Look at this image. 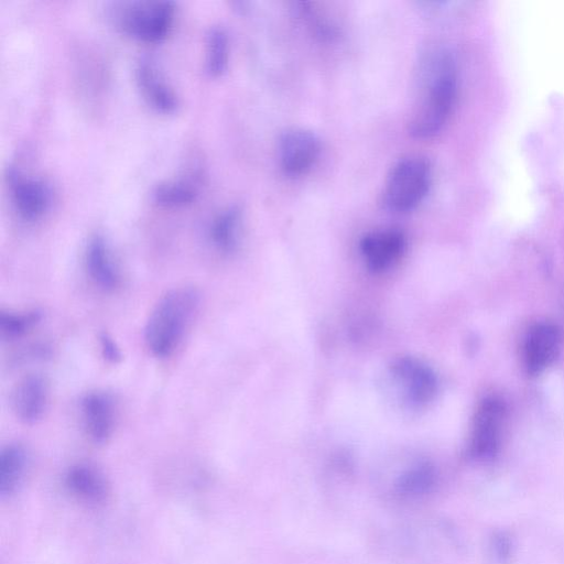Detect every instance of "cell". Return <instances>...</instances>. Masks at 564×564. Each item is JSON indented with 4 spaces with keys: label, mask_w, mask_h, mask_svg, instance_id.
Segmentation results:
<instances>
[{
    "label": "cell",
    "mask_w": 564,
    "mask_h": 564,
    "mask_svg": "<svg viewBox=\"0 0 564 564\" xmlns=\"http://www.w3.org/2000/svg\"><path fill=\"white\" fill-rule=\"evenodd\" d=\"M422 91L409 123L411 134L430 138L446 123L457 93V68L453 55L434 52L424 62Z\"/></svg>",
    "instance_id": "1"
},
{
    "label": "cell",
    "mask_w": 564,
    "mask_h": 564,
    "mask_svg": "<svg viewBox=\"0 0 564 564\" xmlns=\"http://www.w3.org/2000/svg\"><path fill=\"white\" fill-rule=\"evenodd\" d=\"M199 292L193 286L167 291L155 304L144 327V341L158 358L171 356L182 343L199 305Z\"/></svg>",
    "instance_id": "2"
},
{
    "label": "cell",
    "mask_w": 564,
    "mask_h": 564,
    "mask_svg": "<svg viewBox=\"0 0 564 564\" xmlns=\"http://www.w3.org/2000/svg\"><path fill=\"white\" fill-rule=\"evenodd\" d=\"M431 181L427 161L417 155L401 159L391 169L384 187V202L394 212L413 209L426 195Z\"/></svg>",
    "instance_id": "3"
},
{
    "label": "cell",
    "mask_w": 564,
    "mask_h": 564,
    "mask_svg": "<svg viewBox=\"0 0 564 564\" xmlns=\"http://www.w3.org/2000/svg\"><path fill=\"white\" fill-rule=\"evenodd\" d=\"M507 412L503 401L488 397L479 404L473 422L469 452L475 458L492 457L500 446Z\"/></svg>",
    "instance_id": "4"
},
{
    "label": "cell",
    "mask_w": 564,
    "mask_h": 564,
    "mask_svg": "<svg viewBox=\"0 0 564 564\" xmlns=\"http://www.w3.org/2000/svg\"><path fill=\"white\" fill-rule=\"evenodd\" d=\"M174 6L170 1L135 3L123 9L120 24L129 34L147 42L163 39L173 22Z\"/></svg>",
    "instance_id": "5"
},
{
    "label": "cell",
    "mask_w": 564,
    "mask_h": 564,
    "mask_svg": "<svg viewBox=\"0 0 564 564\" xmlns=\"http://www.w3.org/2000/svg\"><path fill=\"white\" fill-rule=\"evenodd\" d=\"M278 152L282 170L290 175H300L317 160L319 141L312 131L292 128L280 137Z\"/></svg>",
    "instance_id": "6"
},
{
    "label": "cell",
    "mask_w": 564,
    "mask_h": 564,
    "mask_svg": "<svg viewBox=\"0 0 564 564\" xmlns=\"http://www.w3.org/2000/svg\"><path fill=\"white\" fill-rule=\"evenodd\" d=\"M561 344L562 334L556 325L547 322L534 325L523 346L525 371L531 376L544 371L556 359Z\"/></svg>",
    "instance_id": "7"
},
{
    "label": "cell",
    "mask_w": 564,
    "mask_h": 564,
    "mask_svg": "<svg viewBox=\"0 0 564 564\" xmlns=\"http://www.w3.org/2000/svg\"><path fill=\"white\" fill-rule=\"evenodd\" d=\"M392 373L401 383L405 398L413 405L430 402L437 391L434 372L421 361L413 358H400L392 364Z\"/></svg>",
    "instance_id": "8"
},
{
    "label": "cell",
    "mask_w": 564,
    "mask_h": 564,
    "mask_svg": "<svg viewBox=\"0 0 564 564\" xmlns=\"http://www.w3.org/2000/svg\"><path fill=\"white\" fill-rule=\"evenodd\" d=\"M48 381L41 373H28L14 386L11 405L15 416L24 423H34L45 412L48 402Z\"/></svg>",
    "instance_id": "9"
},
{
    "label": "cell",
    "mask_w": 564,
    "mask_h": 564,
    "mask_svg": "<svg viewBox=\"0 0 564 564\" xmlns=\"http://www.w3.org/2000/svg\"><path fill=\"white\" fill-rule=\"evenodd\" d=\"M359 248L367 267L373 272H382L401 257L405 239L397 229L378 230L365 235Z\"/></svg>",
    "instance_id": "10"
},
{
    "label": "cell",
    "mask_w": 564,
    "mask_h": 564,
    "mask_svg": "<svg viewBox=\"0 0 564 564\" xmlns=\"http://www.w3.org/2000/svg\"><path fill=\"white\" fill-rule=\"evenodd\" d=\"M80 409L88 435L96 443L106 442L116 425V405L112 397L104 391L88 392L82 399Z\"/></svg>",
    "instance_id": "11"
},
{
    "label": "cell",
    "mask_w": 564,
    "mask_h": 564,
    "mask_svg": "<svg viewBox=\"0 0 564 564\" xmlns=\"http://www.w3.org/2000/svg\"><path fill=\"white\" fill-rule=\"evenodd\" d=\"M11 192L17 212L26 220L39 218L48 208L51 191L42 180L14 174L11 177Z\"/></svg>",
    "instance_id": "12"
},
{
    "label": "cell",
    "mask_w": 564,
    "mask_h": 564,
    "mask_svg": "<svg viewBox=\"0 0 564 564\" xmlns=\"http://www.w3.org/2000/svg\"><path fill=\"white\" fill-rule=\"evenodd\" d=\"M85 262L90 279L99 288L112 291L120 284L119 269L102 236L95 235L88 240Z\"/></svg>",
    "instance_id": "13"
},
{
    "label": "cell",
    "mask_w": 564,
    "mask_h": 564,
    "mask_svg": "<svg viewBox=\"0 0 564 564\" xmlns=\"http://www.w3.org/2000/svg\"><path fill=\"white\" fill-rule=\"evenodd\" d=\"M137 79L145 99L152 107L163 112H171L177 107L176 95L152 62H140Z\"/></svg>",
    "instance_id": "14"
},
{
    "label": "cell",
    "mask_w": 564,
    "mask_h": 564,
    "mask_svg": "<svg viewBox=\"0 0 564 564\" xmlns=\"http://www.w3.org/2000/svg\"><path fill=\"white\" fill-rule=\"evenodd\" d=\"M66 485L72 492L89 502H100L107 495L104 477L88 465H76L69 468Z\"/></svg>",
    "instance_id": "15"
},
{
    "label": "cell",
    "mask_w": 564,
    "mask_h": 564,
    "mask_svg": "<svg viewBox=\"0 0 564 564\" xmlns=\"http://www.w3.org/2000/svg\"><path fill=\"white\" fill-rule=\"evenodd\" d=\"M26 463V454L20 444H9L0 453V495H11L18 487Z\"/></svg>",
    "instance_id": "16"
},
{
    "label": "cell",
    "mask_w": 564,
    "mask_h": 564,
    "mask_svg": "<svg viewBox=\"0 0 564 564\" xmlns=\"http://www.w3.org/2000/svg\"><path fill=\"white\" fill-rule=\"evenodd\" d=\"M435 470L429 463L417 464L404 471L395 482V492L405 498L427 494L435 484Z\"/></svg>",
    "instance_id": "17"
},
{
    "label": "cell",
    "mask_w": 564,
    "mask_h": 564,
    "mask_svg": "<svg viewBox=\"0 0 564 564\" xmlns=\"http://www.w3.org/2000/svg\"><path fill=\"white\" fill-rule=\"evenodd\" d=\"M240 213L237 208H228L220 213L210 227V238L214 246L224 252L232 251L239 237Z\"/></svg>",
    "instance_id": "18"
},
{
    "label": "cell",
    "mask_w": 564,
    "mask_h": 564,
    "mask_svg": "<svg viewBox=\"0 0 564 564\" xmlns=\"http://www.w3.org/2000/svg\"><path fill=\"white\" fill-rule=\"evenodd\" d=\"M40 311L32 310L28 312H0V332L6 339H15L23 336L41 319Z\"/></svg>",
    "instance_id": "19"
},
{
    "label": "cell",
    "mask_w": 564,
    "mask_h": 564,
    "mask_svg": "<svg viewBox=\"0 0 564 564\" xmlns=\"http://www.w3.org/2000/svg\"><path fill=\"white\" fill-rule=\"evenodd\" d=\"M196 195V186L192 181L178 180L165 182L156 186V202L167 206H178L189 203Z\"/></svg>",
    "instance_id": "20"
},
{
    "label": "cell",
    "mask_w": 564,
    "mask_h": 564,
    "mask_svg": "<svg viewBox=\"0 0 564 564\" xmlns=\"http://www.w3.org/2000/svg\"><path fill=\"white\" fill-rule=\"evenodd\" d=\"M228 59V39L221 28L210 29L207 36L206 67L213 75L220 74Z\"/></svg>",
    "instance_id": "21"
},
{
    "label": "cell",
    "mask_w": 564,
    "mask_h": 564,
    "mask_svg": "<svg viewBox=\"0 0 564 564\" xmlns=\"http://www.w3.org/2000/svg\"><path fill=\"white\" fill-rule=\"evenodd\" d=\"M100 350L104 358L110 362H118L121 360V351L113 338L102 333L99 336Z\"/></svg>",
    "instance_id": "22"
}]
</instances>
